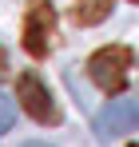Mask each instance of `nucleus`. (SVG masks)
<instances>
[{
    "instance_id": "nucleus-4",
    "label": "nucleus",
    "mask_w": 139,
    "mask_h": 147,
    "mask_svg": "<svg viewBox=\"0 0 139 147\" xmlns=\"http://www.w3.org/2000/svg\"><path fill=\"white\" fill-rule=\"evenodd\" d=\"M99 139H115L123 131H139V99H111L99 115H95Z\"/></svg>"
},
{
    "instance_id": "nucleus-2",
    "label": "nucleus",
    "mask_w": 139,
    "mask_h": 147,
    "mask_svg": "<svg viewBox=\"0 0 139 147\" xmlns=\"http://www.w3.org/2000/svg\"><path fill=\"white\" fill-rule=\"evenodd\" d=\"M16 99H20V107L32 115L36 123H60V107H56V99H52V92L44 88V80L32 72H24L20 80H16Z\"/></svg>"
},
{
    "instance_id": "nucleus-1",
    "label": "nucleus",
    "mask_w": 139,
    "mask_h": 147,
    "mask_svg": "<svg viewBox=\"0 0 139 147\" xmlns=\"http://www.w3.org/2000/svg\"><path fill=\"white\" fill-rule=\"evenodd\" d=\"M127 68H131V48H123V44H107V48H99L92 60H88L92 84L99 92H107V96H119V92H123Z\"/></svg>"
},
{
    "instance_id": "nucleus-7",
    "label": "nucleus",
    "mask_w": 139,
    "mask_h": 147,
    "mask_svg": "<svg viewBox=\"0 0 139 147\" xmlns=\"http://www.w3.org/2000/svg\"><path fill=\"white\" fill-rule=\"evenodd\" d=\"M4 64H8V60H4V48H0V76H4Z\"/></svg>"
},
{
    "instance_id": "nucleus-9",
    "label": "nucleus",
    "mask_w": 139,
    "mask_h": 147,
    "mask_svg": "<svg viewBox=\"0 0 139 147\" xmlns=\"http://www.w3.org/2000/svg\"><path fill=\"white\" fill-rule=\"evenodd\" d=\"M131 147H139V143H131Z\"/></svg>"
},
{
    "instance_id": "nucleus-6",
    "label": "nucleus",
    "mask_w": 139,
    "mask_h": 147,
    "mask_svg": "<svg viewBox=\"0 0 139 147\" xmlns=\"http://www.w3.org/2000/svg\"><path fill=\"white\" fill-rule=\"evenodd\" d=\"M12 123H16V103H12V99L0 92V131H8Z\"/></svg>"
},
{
    "instance_id": "nucleus-10",
    "label": "nucleus",
    "mask_w": 139,
    "mask_h": 147,
    "mask_svg": "<svg viewBox=\"0 0 139 147\" xmlns=\"http://www.w3.org/2000/svg\"><path fill=\"white\" fill-rule=\"evenodd\" d=\"M135 4H139V0H135Z\"/></svg>"
},
{
    "instance_id": "nucleus-3",
    "label": "nucleus",
    "mask_w": 139,
    "mask_h": 147,
    "mask_svg": "<svg viewBox=\"0 0 139 147\" xmlns=\"http://www.w3.org/2000/svg\"><path fill=\"white\" fill-rule=\"evenodd\" d=\"M52 32H56L52 0H32V4H28V16H24V48L32 52V56H48Z\"/></svg>"
},
{
    "instance_id": "nucleus-8",
    "label": "nucleus",
    "mask_w": 139,
    "mask_h": 147,
    "mask_svg": "<svg viewBox=\"0 0 139 147\" xmlns=\"http://www.w3.org/2000/svg\"><path fill=\"white\" fill-rule=\"evenodd\" d=\"M20 147H48V143H20Z\"/></svg>"
},
{
    "instance_id": "nucleus-5",
    "label": "nucleus",
    "mask_w": 139,
    "mask_h": 147,
    "mask_svg": "<svg viewBox=\"0 0 139 147\" xmlns=\"http://www.w3.org/2000/svg\"><path fill=\"white\" fill-rule=\"evenodd\" d=\"M107 12H111V0H80V4L72 8V20L88 28V24H99Z\"/></svg>"
}]
</instances>
